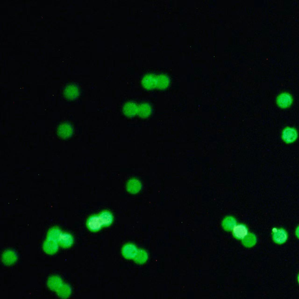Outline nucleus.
<instances>
[{"instance_id": "obj_1", "label": "nucleus", "mask_w": 299, "mask_h": 299, "mask_svg": "<svg viewBox=\"0 0 299 299\" xmlns=\"http://www.w3.org/2000/svg\"><path fill=\"white\" fill-rule=\"evenodd\" d=\"M293 99L289 93H283L279 94L277 97L276 102L278 105L283 108L289 107L292 104Z\"/></svg>"}, {"instance_id": "obj_2", "label": "nucleus", "mask_w": 299, "mask_h": 299, "mask_svg": "<svg viewBox=\"0 0 299 299\" xmlns=\"http://www.w3.org/2000/svg\"><path fill=\"white\" fill-rule=\"evenodd\" d=\"M139 250L134 244L129 243L125 246L123 253L125 257L128 259H133L137 255Z\"/></svg>"}, {"instance_id": "obj_3", "label": "nucleus", "mask_w": 299, "mask_h": 299, "mask_svg": "<svg viewBox=\"0 0 299 299\" xmlns=\"http://www.w3.org/2000/svg\"><path fill=\"white\" fill-rule=\"evenodd\" d=\"M157 76L152 74L146 75L143 78L142 83L143 86L147 89H152L156 86Z\"/></svg>"}, {"instance_id": "obj_4", "label": "nucleus", "mask_w": 299, "mask_h": 299, "mask_svg": "<svg viewBox=\"0 0 299 299\" xmlns=\"http://www.w3.org/2000/svg\"><path fill=\"white\" fill-rule=\"evenodd\" d=\"M234 235L237 238L243 239L247 235L248 231L246 227L242 225L235 226L233 229Z\"/></svg>"}, {"instance_id": "obj_5", "label": "nucleus", "mask_w": 299, "mask_h": 299, "mask_svg": "<svg viewBox=\"0 0 299 299\" xmlns=\"http://www.w3.org/2000/svg\"><path fill=\"white\" fill-rule=\"evenodd\" d=\"M296 131L291 128L286 129L283 133L284 138L287 142L294 141L296 138Z\"/></svg>"}, {"instance_id": "obj_6", "label": "nucleus", "mask_w": 299, "mask_h": 299, "mask_svg": "<svg viewBox=\"0 0 299 299\" xmlns=\"http://www.w3.org/2000/svg\"><path fill=\"white\" fill-rule=\"evenodd\" d=\"M157 83L156 87L159 89H163L168 85L169 80L168 78L164 75H159L157 76Z\"/></svg>"}, {"instance_id": "obj_7", "label": "nucleus", "mask_w": 299, "mask_h": 299, "mask_svg": "<svg viewBox=\"0 0 299 299\" xmlns=\"http://www.w3.org/2000/svg\"><path fill=\"white\" fill-rule=\"evenodd\" d=\"M148 258V254L147 252L145 250H139L138 254L135 258L134 261L137 263L142 264L145 263Z\"/></svg>"}, {"instance_id": "obj_8", "label": "nucleus", "mask_w": 299, "mask_h": 299, "mask_svg": "<svg viewBox=\"0 0 299 299\" xmlns=\"http://www.w3.org/2000/svg\"><path fill=\"white\" fill-rule=\"evenodd\" d=\"M274 237L276 242L280 244L284 242L287 239L286 233L282 230H279L275 233Z\"/></svg>"}, {"instance_id": "obj_9", "label": "nucleus", "mask_w": 299, "mask_h": 299, "mask_svg": "<svg viewBox=\"0 0 299 299\" xmlns=\"http://www.w3.org/2000/svg\"><path fill=\"white\" fill-rule=\"evenodd\" d=\"M125 111L127 114L130 115H134L138 111V108L133 103H130L125 106Z\"/></svg>"}, {"instance_id": "obj_10", "label": "nucleus", "mask_w": 299, "mask_h": 299, "mask_svg": "<svg viewBox=\"0 0 299 299\" xmlns=\"http://www.w3.org/2000/svg\"><path fill=\"white\" fill-rule=\"evenodd\" d=\"M150 107L146 105H142L138 108V112L142 116H146L150 113Z\"/></svg>"}]
</instances>
